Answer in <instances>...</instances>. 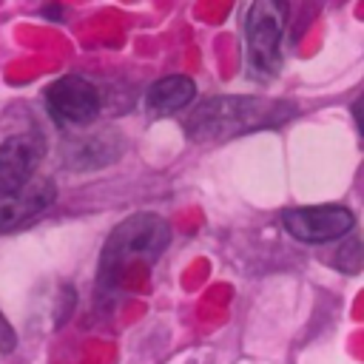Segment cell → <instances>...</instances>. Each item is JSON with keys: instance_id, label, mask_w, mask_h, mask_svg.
<instances>
[{"instance_id": "1", "label": "cell", "mask_w": 364, "mask_h": 364, "mask_svg": "<svg viewBox=\"0 0 364 364\" xmlns=\"http://www.w3.org/2000/svg\"><path fill=\"white\" fill-rule=\"evenodd\" d=\"M293 117V102L284 100H264L250 94H219L202 100L191 117L185 119V131L196 142L213 139H233L239 134L279 125Z\"/></svg>"}, {"instance_id": "2", "label": "cell", "mask_w": 364, "mask_h": 364, "mask_svg": "<svg viewBox=\"0 0 364 364\" xmlns=\"http://www.w3.org/2000/svg\"><path fill=\"white\" fill-rule=\"evenodd\" d=\"M171 245V225L159 213H134L122 219L105 239L97 267V287L111 290L119 282V273L134 259L154 262Z\"/></svg>"}, {"instance_id": "3", "label": "cell", "mask_w": 364, "mask_h": 364, "mask_svg": "<svg viewBox=\"0 0 364 364\" xmlns=\"http://www.w3.org/2000/svg\"><path fill=\"white\" fill-rule=\"evenodd\" d=\"M287 3L256 0L245 11V60L253 80H270L282 68Z\"/></svg>"}, {"instance_id": "4", "label": "cell", "mask_w": 364, "mask_h": 364, "mask_svg": "<svg viewBox=\"0 0 364 364\" xmlns=\"http://www.w3.org/2000/svg\"><path fill=\"white\" fill-rule=\"evenodd\" d=\"M46 108L54 122L63 125H88L100 117L102 94L94 82L80 74H63L46 88Z\"/></svg>"}, {"instance_id": "5", "label": "cell", "mask_w": 364, "mask_h": 364, "mask_svg": "<svg viewBox=\"0 0 364 364\" xmlns=\"http://www.w3.org/2000/svg\"><path fill=\"white\" fill-rule=\"evenodd\" d=\"M284 230L307 245H324L347 236L355 228V213L344 205H310V208H290L282 213Z\"/></svg>"}, {"instance_id": "6", "label": "cell", "mask_w": 364, "mask_h": 364, "mask_svg": "<svg viewBox=\"0 0 364 364\" xmlns=\"http://www.w3.org/2000/svg\"><path fill=\"white\" fill-rule=\"evenodd\" d=\"M46 156V139L37 131H20L0 142V199L28 185Z\"/></svg>"}, {"instance_id": "7", "label": "cell", "mask_w": 364, "mask_h": 364, "mask_svg": "<svg viewBox=\"0 0 364 364\" xmlns=\"http://www.w3.org/2000/svg\"><path fill=\"white\" fill-rule=\"evenodd\" d=\"M54 199H57V185L51 179L34 176L20 191L0 199V233H11V230L26 228L37 216H43L54 205Z\"/></svg>"}, {"instance_id": "8", "label": "cell", "mask_w": 364, "mask_h": 364, "mask_svg": "<svg viewBox=\"0 0 364 364\" xmlns=\"http://www.w3.org/2000/svg\"><path fill=\"white\" fill-rule=\"evenodd\" d=\"M122 151H125V142L117 131H100V134L68 139L63 151V162L71 171H97L117 162Z\"/></svg>"}, {"instance_id": "9", "label": "cell", "mask_w": 364, "mask_h": 364, "mask_svg": "<svg viewBox=\"0 0 364 364\" xmlns=\"http://www.w3.org/2000/svg\"><path fill=\"white\" fill-rule=\"evenodd\" d=\"M196 97V82L185 74H168L148 85L145 91V111L151 117H171L188 108Z\"/></svg>"}, {"instance_id": "10", "label": "cell", "mask_w": 364, "mask_h": 364, "mask_svg": "<svg viewBox=\"0 0 364 364\" xmlns=\"http://www.w3.org/2000/svg\"><path fill=\"white\" fill-rule=\"evenodd\" d=\"M333 264H336L341 273H358V270H364V242H361V239H347V242L336 250Z\"/></svg>"}, {"instance_id": "11", "label": "cell", "mask_w": 364, "mask_h": 364, "mask_svg": "<svg viewBox=\"0 0 364 364\" xmlns=\"http://www.w3.org/2000/svg\"><path fill=\"white\" fill-rule=\"evenodd\" d=\"M0 350H14V333L3 318H0Z\"/></svg>"}, {"instance_id": "12", "label": "cell", "mask_w": 364, "mask_h": 364, "mask_svg": "<svg viewBox=\"0 0 364 364\" xmlns=\"http://www.w3.org/2000/svg\"><path fill=\"white\" fill-rule=\"evenodd\" d=\"M353 119H355V125H358V131H361V136H364V97H358V100L353 102Z\"/></svg>"}]
</instances>
